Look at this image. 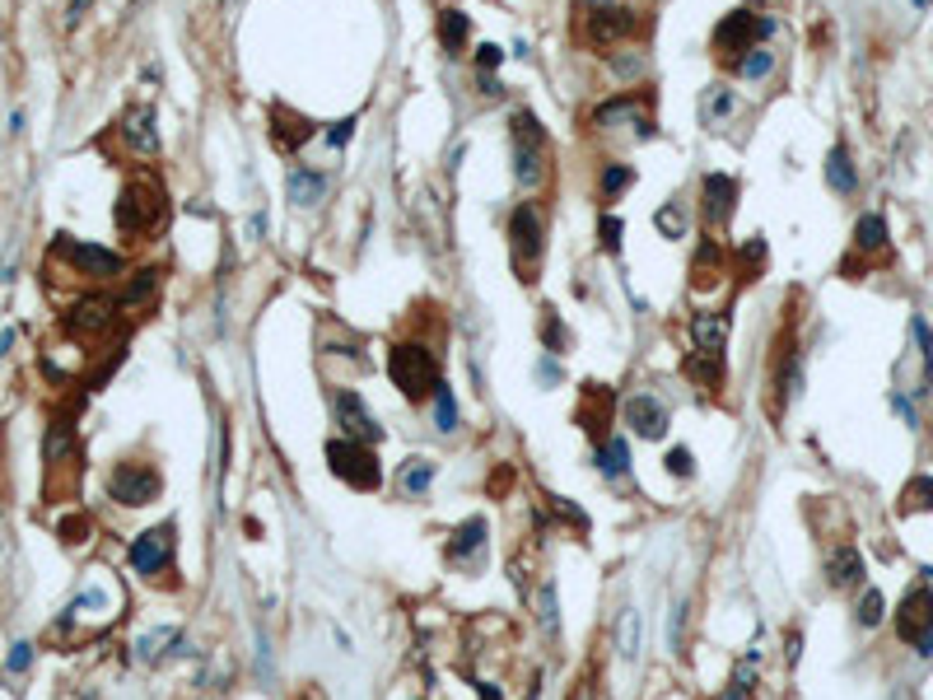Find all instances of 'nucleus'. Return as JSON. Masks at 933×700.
Masks as SVG:
<instances>
[{
	"mask_svg": "<svg viewBox=\"0 0 933 700\" xmlns=\"http://www.w3.org/2000/svg\"><path fill=\"white\" fill-rule=\"evenodd\" d=\"M621 121H630V127H635V140H654V121H649L645 98H639V94H621V98L603 103V108L593 112L597 131H612V127H621Z\"/></svg>",
	"mask_w": 933,
	"mask_h": 700,
	"instance_id": "13",
	"label": "nucleus"
},
{
	"mask_svg": "<svg viewBox=\"0 0 933 700\" xmlns=\"http://www.w3.org/2000/svg\"><path fill=\"white\" fill-rule=\"evenodd\" d=\"M89 10V0H71V10H66V24H79V14Z\"/></svg>",
	"mask_w": 933,
	"mask_h": 700,
	"instance_id": "55",
	"label": "nucleus"
},
{
	"mask_svg": "<svg viewBox=\"0 0 933 700\" xmlns=\"http://www.w3.org/2000/svg\"><path fill=\"white\" fill-rule=\"evenodd\" d=\"M542 234H546V224H542V211L537 205H518V211L509 215V253H513V271L532 280L537 271V262H542Z\"/></svg>",
	"mask_w": 933,
	"mask_h": 700,
	"instance_id": "4",
	"label": "nucleus"
},
{
	"mask_svg": "<svg viewBox=\"0 0 933 700\" xmlns=\"http://www.w3.org/2000/svg\"><path fill=\"white\" fill-rule=\"evenodd\" d=\"M61 538H66L71 546L89 542V519H66V523H61Z\"/></svg>",
	"mask_w": 933,
	"mask_h": 700,
	"instance_id": "51",
	"label": "nucleus"
},
{
	"mask_svg": "<svg viewBox=\"0 0 933 700\" xmlns=\"http://www.w3.org/2000/svg\"><path fill=\"white\" fill-rule=\"evenodd\" d=\"M285 192H289V201H295V205H318L327 196V178L313 173V169H295V173H289V182H285Z\"/></svg>",
	"mask_w": 933,
	"mask_h": 700,
	"instance_id": "25",
	"label": "nucleus"
},
{
	"mask_svg": "<svg viewBox=\"0 0 933 700\" xmlns=\"http://www.w3.org/2000/svg\"><path fill=\"white\" fill-rule=\"evenodd\" d=\"M765 33H775V19H765V14H752V10H733V14H723L719 19V29H714V56H723L729 66H737V61L761 47V38Z\"/></svg>",
	"mask_w": 933,
	"mask_h": 700,
	"instance_id": "3",
	"label": "nucleus"
},
{
	"mask_svg": "<svg viewBox=\"0 0 933 700\" xmlns=\"http://www.w3.org/2000/svg\"><path fill=\"white\" fill-rule=\"evenodd\" d=\"M626 425L639 439H662L668 435V406L654 393H635V397H626Z\"/></svg>",
	"mask_w": 933,
	"mask_h": 700,
	"instance_id": "16",
	"label": "nucleus"
},
{
	"mask_svg": "<svg viewBox=\"0 0 933 700\" xmlns=\"http://www.w3.org/2000/svg\"><path fill=\"white\" fill-rule=\"evenodd\" d=\"M29 668H33V645L19 640V645L10 649V658H5V677H24Z\"/></svg>",
	"mask_w": 933,
	"mask_h": 700,
	"instance_id": "47",
	"label": "nucleus"
},
{
	"mask_svg": "<svg viewBox=\"0 0 933 700\" xmlns=\"http://www.w3.org/2000/svg\"><path fill=\"white\" fill-rule=\"evenodd\" d=\"M500 61H504V52L495 47V43H486V47H476V71H500Z\"/></svg>",
	"mask_w": 933,
	"mask_h": 700,
	"instance_id": "53",
	"label": "nucleus"
},
{
	"mask_svg": "<svg viewBox=\"0 0 933 700\" xmlns=\"http://www.w3.org/2000/svg\"><path fill=\"white\" fill-rule=\"evenodd\" d=\"M467 33H471V19L462 10H439V43L448 56H458L467 47Z\"/></svg>",
	"mask_w": 933,
	"mask_h": 700,
	"instance_id": "26",
	"label": "nucleus"
},
{
	"mask_svg": "<svg viewBox=\"0 0 933 700\" xmlns=\"http://www.w3.org/2000/svg\"><path fill=\"white\" fill-rule=\"evenodd\" d=\"M882 612H887L882 593H878V588H868L863 598H859V607H854V621H859V626H878V621H882Z\"/></svg>",
	"mask_w": 933,
	"mask_h": 700,
	"instance_id": "42",
	"label": "nucleus"
},
{
	"mask_svg": "<svg viewBox=\"0 0 933 700\" xmlns=\"http://www.w3.org/2000/svg\"><path fill=\"white\" fill-rule=\"evenodd\" d=\"M537 616H542V630L555 635L560 630V607H555V584H542V598H537Z\"/></svg>",
	"mask_w": 933,
	"mask_h": 700,
	"instance_id": "43",
	"label": "nucleus"
},
{
	"mask_svg": "<svg viewBox=\"0 0 933 700\" xmlns=\"http://www.w3.org/2000/svg\"><path fill=\"white\" fill-rule=\"evenodd\" d=\"M542 341H546V350L551 355H560L570 341H565V327H560V318H555V308H546V318H542Z\"/></svg>",
	"mask_w": 933,
	"mask_h": 700,
	"instance_id": "46",
	"label": "nucleus"
},
{
	"mask_svg": "<svg viewBox=\"0 0 933 700\" xmlns=\"http://www.w3.org/2000/svg\"><path fill=\"white\" fill-rule=\"evenodd\" d=\"M597 467H603V477H626V467H630V448L621 444V439H607L603 448H597Z\"/></svg>",
	"mask_w": 933,
	"mask_h": 700,
	"instance_id": "35",
	"label": "nucleus"
},
{
	"mask_svg": "<svg viewBox=\"0 0 933 700\" xmlns=\"http://www.w3.org/2000/svg\"><path fill=\"white\" fill-rule=\"evenodd\" d=\"M635 182V173L626 169V163H607L603 169V178H597V192H603V201H616L621 192H626Z\"/></svg>",
	"mask_w": 933,
	"mask_h": 700,
	"instance_id": "37",
	"label": "nucleus"
},
{
	"mask_svg": "<svg viewBox=\"0 0 933 700\" xmlns=\"http://www.w3.org/2000/svg\"><path fill=\"white\" fill-rule=\"evenodd\" d=\"M481 94H500V79H495L490 71H481Z\"/></svg>",
	"mask_w": 933,
	"mask_h": 700,
	"instance_id": "57",
	"label": "nucleus"
},
{
	"mask_svg": "<svg viewBox=\"0 0 933 700\" xmlns=\"http://www.w3.org/2000/svg\"><path fill=\"white\" fill-rule=\"evenodd\" d=\"M752 668H756V658H752V654H746V658H742V663H737V672H733V682H729V696H723V700H746V696H752Z\"/></svg>",
	"mask_w": 933,
	"mask_h": 700,
	"instance_id": "45",
	"label": "nucleus"
},
{
	"mask_svg": "<svg viewBox=\"0 0 933 700\" xmlns=\"http://www.w3.org/2000/svg\"><path fill=\"white\" fill-rule=\"evenodd\" d=\"M131 565H136V574H145V579H159V570L173 565V523L140 532L131 542Z\"/></svg>",
	"mask_w": 933,
	"mask_h": 700,
	"instance_id": "11",
	"label": "nucleus"
},
{
	"mask_svg": "<svg viewBox=\"0 0 933 700\" xmlns=\"http://www.w3.org/2000/svg\"><path fill=\"white\" fill-rule=\"evenodd\" d=\"M542 121L532 112H513V178L518 188H537L542 182Z\"/></svg>",
	"mask_w": 933,
	"mask_h": 700,
	"instance_id": "6",
	"label": "nucleus"
},
{
	"mask_svg": "<svg viewBox=\"0 0 933 700\" xmlns=\"http://www.w3.org/2000/svg\"><path fill=\"white\" fill-rule=\"evenodd\" d=\"M681 626H687V603H677L672 607V621H668V645L681 654Z\"/></svg>",
	"mask_w": 933,
	"mask_h": 700,
	"instance_id": "52",
	"label": "nucleus"
},
{
	"mask_svg": "<svg viewBox=\"0 0 933 700\" xmlns=\"http://www.w3.org/2000/svg\"><path fill=\"white\" fill-rule=\"evenodd\" d=\"M733 211H737V182L729 173H704V182H700L704 224H710V229H723V224L733 220Z\"/></svg>",
	"mask_w": 933,
	"mask_h": 700,
	"instance_id": "12",
	"label": "nucleus"
},
{
	"mask_svg": "<svg viewBox=\"0 0 933 700\" xmlns=\"http://www.w3.org/2000/svg\"><path fill=\"white\" fill-rule=\"evenodd\" d=\"M616 640H621V658H626V663H635L639 649H645V645H639V612H635V607L621 612V621H616Z\"/></svg>",
	"mask_w": 933,
	"mask_h": 700,
	"instance_id": "32",
	"label": "nucleus"
},
{
	"mask_svg": "<svg viewBox=\"0 0 933 700\" xmlns=\"http://www.w3.org/2000/svg\"><path fill=\"white\" fill-rule=\"evenodd\" d=\"M607 61H612V71H616L621 79L645 75V52H607Z\"/></svg>",
	"mask_w": 933,
	"mask_h": 700,
	"instance_id": "44",
	"label": "nucleus"
},
{
	"mask_svg": "<svg viewBox=\"0 0 933 700\" xmlns=\"http://www.w3.org/2000/svg\"><path fill=\"white\" fill-rule=\"evenodd\" d=\"M896 635L910 645V649H920V654H933V593L920 584V588H910L905 598H901V612H896Z\"/></svg>",
	"mask_w": 933,
	"mask_h": 700,
	"instance_id": "7",
	"label": "nucleus"
},
{
	"mask_svg": "<svg viewBox=\"0 0 933 700\" xmlns=\"http://www.w3.org/2000/svg\"><path fill=\"white\" fill-rule=\"evenodd\" d=\"M434 471H439V467H434V458H411V462L402 467V477H397V481H402V496H411V500L425 496L429 481H434Z\"/></svg>",
	"mask_w": 933,
	"mask_h": 700,
	"instance_id": "31",
	"label": "nucleus"
},
{
	"mask_svg": "<svg viewBox=\"0 0 933 700\" xmlns=\"http://www.w3.org/2000/svg\"><path fill=\"white\" fill-rule=\"evenodd\" d=\"M771 71H775V52L771 47H752V52L737 61V75L742 79H765Z\"/></svg>",
	"mask_w": 933,
	"mask_h": 700,
	"instance_id": "38",
	"label": "nucleus"
},
{
	"mask_svg": "<svg viewBox=\"0 0 933 700\" xmlns=\"http://www.w3.org/2000/svg\"><path fill=\"white\" fill-rule=\"evenodd\" d=\"M163 215H169V205H163V188L150 178H136L121 188L117 205H112V220H117V229L127 234V238H145V234H154Z\"/></svg>",
	"mask_w": 933,
	"mask_h": 700,
	"instance_id": "1",
	"label": "nucleus"
},
{
	"mask_svg": "<svg viewBox=\"0 0 933 700\" xmlns=\"http://www.w3.org/2000/svg\"><path fill=\"white\" fill-rule=\"evenodd\" d=\"M71 444H75V429H71V421H52V429H47V444H43L47 462H66Z\"/></svg>",
	"mask_w": 933,
	"mask_h": 700,
	"instance_id": "36",
	"label": "nucleus"
},
{
	"mask_svg": "<svg viewBox=\"0 0 933 700\" xmlns=\"http://www.w3.org/2000/svg\"><path fill=\"white\" fill-rule=\"evenodd\" d=\"M481 546H486V519H467L458 532H453V561L471 565Z\"/></svg>",
	"mask_w": 933,
	"mask_h": 700,
	"instance_id": "27",
	"label": "nucleus"
},
{
	"mask_svg": "<svg viewBox=\"0 0 933 700\" xmlns=\"http://www.w3.org/2000/svg\"><path fill=\"white\" fill-rule=\"evenodd\" d=\"M630 33H639V14L635 10L597 5L588 14V38H593L597 47H612V43H621V38H630Z\"/></svg>",
	"mask_w": 933,
	"mask_h": 700,
	"instance_id": "17",
	"label": "nucleus"
},
{
	"mask_svg": "<svg viewBox=\"0 0 933 700\" xmlns=\"http://www.w3.org/2000/svg\"><path fill=\"white\" fill-rule=\"evenodd\" d=\"M607 416H612V388L588 383V402H584V411H579V421H584V429H593V435H603Z\"/></svg>",
	"mask_w": 933,
	"mask_h": 700,
	"instance_id": "28",
	"label": "nucleus"
},
{
	"mask_svg": "<svg viewBox=\"0 0 933 700\" xmlns=\"http://www.w3.org/2000/svg\"><path fill=\"white\" fill-rule=\"evenodd\" d=\"M910 5H915V10H924V5H929V0H910Z\"/></svg>",
	"mask_w": 933,
	"mask_h": 700,
	"instance_id": "58",
	"label": "nucleus"
},
{
	"mask_svg": "<svg viewBox=\"0 0 933 700\" xmlns=\"http://www.w3.org/2000/svg\"><path fill=\"white\" fill-rule=\"evenodd\" d=\"M826 182H831V192L849 196L859 188V173H854V159H849V146H836L826 154Z\"/></svg>",
	"mask_w": 933,
	"mask_h": 700,
	"instance_id": "24",
	"label": "nucleus"
},
{
	"mask_svg": "<svg viewBox=\"0 0 933 700\" xmlns=\"http://www.w3.org/2000/svg\"><path fill=\"white\" fill-rule=\"evenodd\" d=\"M56 257H66L75 271H85L94 280H108L121 271V257L108 253V248H98V243H75L71 234H56Z\"/></svg>",
	"mask_w": 933,
	"mask_h": 700,
	"instance_id": "10",
	"label": "nucleus"
},
{
	"mask_svg": "<svg viewBox=\"0 0 933 700\" xmlns=\"http://www.w3.org/2000/svg\"><path fill=\"white\" fill-rule=\"evenodd\" d=\"M163 645H182V630H173V626H163V630H150V635H140V645H136V649H140V658H145V663H159V658L169 654Z\"/></svg>",
	"mask_w": 933,
	"mask_h": 700,
	"instance_id": "34",
	"label": "nucleus"
},
{
	"mask_svg": "<svg viewBox=\"0 0 933 700\" xmlns=\"http://www.w3.org/2000/svg\"><path fill=\"white\" fill-rule=\"evenodd\" d=\"M112 299H103V295H85V299H75L66 313H61V327L75 337V341H94V337H103L112 327Z\"/></svg>",
	"mask_w": 933,
	"mask_h": 700,
	"instance_id": "9",
	"label": "nucleus"
},
{
	"mask_svg": "<svg viewBox=\"0 0 933 700\" xmlns=\"http://www.w3.org/2000/svg\"><path fill=\"white\" fill-rule=\"evenodd\" d=\"M387 374L392 383L402 388V393L411 402H421V397H434L444 388V374H439V360L429 355L425 346L416 341H402V346H392V355H387Z\"/></svg>",
	"mask_w": 933,
	"mask_h": 700,
	"instance_id": "2",
	"label": "nucleus"
},
{
	"mask_svg": "<svg viewBox=\"0 0 933 700\" xmlns=\"http://www.w3.org/2000/svg\"><path fill=\"white\" fill-rule=\"evenodd\" d=\"M729 271V253H723L719 238H700V248L691 257V290H714Z\"/></svg>",
	"mask_w": 933,
	"mask_h": 700,
	"instance_id": "19",
	"label": "nucleus"
},
{
	"mask_svg": "<svg viewBox=\"0 0 933 700\" xmlns=\"http://www.w3.org/2000/svg\"><path fill=\"white\" fill-rule=\"evenodd\" d=\"M337 421L346 429V439H355V444H379L383 439V425L369 416V406L355 388H341L337 393Z\"/></svg>",
	"mask_w": 933,
	"mask_h": 700,
	"instance_id": "14",
	"label": "nucleus"
},
{
	"mask_svg": "<svg viewBox=\"0 0 933 700\" xmlns=\"http://www.w3.org/2000/svg\"><path fill=\"white\" fill-rule=\"evenodd\" d=\"M350 136H355V117L331 121V127H327V146H331V150H341V146H350Z\"/></svg>",
	"mask_w": 933,
	"mask_h": 700,
	"instance_id": "50",
	"label": "nucleus"
},
{
	"mask_svg": "<svg viewBox=\"0 0 933 700\" xmlns=\"http://www.w3.org/2000/svg\"><path fill=\"white\" fill-rule=\"evenodd\" d=\"M593 5H612V0H593Z\"/></svg>",
	"mask_w": 933,
	"mask_h": 700,
	"instance_id": "59",
	"label": "nucleus"
},
{
	"mask_svg": "<svg viewBox=\"0 0 933 700\" xmlns=\"http://www.w3.org/2000/svg\"><path fill=\"white\" fill-rule=\"evenodd\" d=\"M434 421H439L444 435H453V429H458V402H453V388H448V383L439 388V393H434Z\"/></svg>",
	"mask_w": 933,
	"mask_h": 700,
	"instance_id": "40",
	"label": "nucleus"
},
{
	"mask_svg": "<svg viewBox=\"0 0 933 700\" xmlns=\"http://www.w3.org/2000/svg\"><path fill=\"white\" fill-rule=\"evenodd\" d=\"M597 243H603V253H621V220L616 215H603V224H597Z\"/></svg>",
	"mask_w": 933,
	"mask_h": 700,
	"instance_id": "48",
	"label": "nucleus"
},
{
	"mask_svg": "<svg viewBox=\"0 0 933 700\" xmlns=\"http://www.w3.org/2000/svg\"><path fill=\"white\" fill-rule=\"evenodd\" d=\"M854 257H868V262H887V257H891L887 220H882L878 211L859 215V224H854Z\"/></svg>",
	"mask_w": 933,
	"mask_h": 700,
	"instance_id": "20",
	"label": "nucleus"
},
{
	"mask_svg": "<svg viewBox=\"0 0 933 700\" xmlns=\"http://www.w3.org/2000/svg\"><path fill=\"white\" fill-rule=\"evenodd\" d=\"M761 262H765V238L756 234V238H746V243H742V262H737V276H742V280H752V276L761 271Z\"/></svg>",
	"mask_w": 933,
	"mask_h": 700,
	"instance_id": "41",
	"label": "nucleus"
},
{
	"mask_svg": "<svg viewBox=\"0 0 933 700\" xmlns=\"http://www.w3.org/2000/svg\"><path fill=\"white\" fill-rule=\"evenodd\" d=\"M266 121H271V146L285 150V154H295L299 146H308L313 131H318L313 121H308L304 112H295L289 103H271V108H266Z\"/></svg>",
	"mask_w": 933,
	"mask_h": 700,
	"instance_id": "15",
	"label": "nucleus"
},
{
	"mask_svg": "<svg viewBox=\"0 0 933 700\" xmlns=\"http://www.w3.org/2000/svg\"><path fill=\"white\" fill-rule=\"evenodd\" d=\"M654 224H658L662 238H681V234H687V211H681V201H668V205H662V211L654 215Z\"/></svg>",
	"mask_w": 933,
	"mask_h": 700,
	"instance_id": "39",
	"label": "nucleus"
},
{
	"mask_svg": "<svg viewBox=\"0 0 933 700\" xmlns=\"http://www.w3.org/2000/svg\"><path fill=\"white\" fill-rule=\"evenodd\" d=\"M668 471H672V477H696L691 448H672V453H668Z\"/></svg>",
	"mask_w": 933,
	"mask_h": 700,
	"instance_id": "49",
	"label": "nucleus"
},
{
	"mask_svg": "<svg viewBox=\"0 0 933 700\" xmlns=\"http://www.w3.org/2000/svg\"><path fill=\"white\" fill-rule=\"evenodd\" d=\"M108 496H112L117 504H131V509L150 504V500L159 496V471L145 467V462H117V467L108 471Z\"/></svg>",
	"mask_w": 933,
	"mask_h": 700,
	"instance_id": "8",
	"label": "nucleus"
},
{
	"mask_svg": "<svg viewBox=\"0 0 933 700\" xmlns=\"http://www.w3.org/2000/svg\"><path fill=\"white\" fill-rule=\"evenodd\" d=\"M733 108H737V98H733V89L729 85H710L700 94V127H710V131H719L723 121L733 117Z\"/></svg>",
	"mask_w": 933,
	"mask_h": 700,
	"instance_id": "23",
	"label": "nucleus"
},
{
	"mask_svg": "<svg viewBox=\"0 0 933 700\" xmlns=\"http://www.w3.org/2000/svg\"><path fill=\"white\" fill-rule=\"evenodd\" d=\"M691 341H696V350H704V355H723V346H729V318L723 313H696L691 318Z\"/></svg>",
	"mask_w": 933,
	"mask_h": 700,
	"instance_id": "21",
	"label": "nucleus"
},
{
	"mask_svg": "<svg viewBox=\"0 0 933 700\" xmlns=\"http://www.w3.org/2000/svg\"><path fill=\"white\" fill-rule=\"evenodd\" d=\"M327 462H331V471H337L346 486H355V490H373L383 481V467H379V458H373V444L331 439L327 444Z\"/></svg>",
	"mask_w": 933,
	"mask_h": 700,
	"instance_id": "5",
	"label": "nucleus"
},
{
	"mask_svg": "<svg viewBox=\"0 0 933 700\" xmlns=\"http://www.w3.org/2000/svg\"><path fill=\"white\" fill-rule=\"evenodd\" d=\"M159 276H163L159 266H140V271L127 280V290H121V299H117V304H121V308H140L145 299H150V295L159 290Z\"/></svg>",
	"mask_w": 933,
	"mask_h": 700,
	"instance_id": "29",
	"label": "nucleus"
},
{
	"mask_svg": "<svg viewBox=\"0 0 933 700\" xmlns=\"http://www.w3.org/2000/svg\"><path fill=\"white\" fill-rule=\"evenodd\" d=\"M687 369V379H696L704 393H710V388H719L723 383V355H704V350H696V355L681 364Z\"/></svg>",
	"mask_w": 933,
	"mask_h": 700,
	"instance_id": "30",
	"label": "nucleus"
},
{
	"mask_svg": "<svg viewBox=\"0 0 933 700\" xmlns=\"http://www.w3.org/2000/svg\"><path fill=\"white\" fill-rule=\"evenodd\" d=\"M933 513V477H915L901 490V513Z\"/></svg>",
	"mask_w": 933,
	"mask_h": 700,
	"instance_id": "33",
	"label": "nucleus"
},
{
	"mask_svg": "<svg viewBox=\"0 0 933 700\" xmlns=\"http://www.w3.org/2000/svg\"><path fill=\"white\" fill-rule=\"evenodd\" d=\"M891 406H896V411H901V416H905V425H920V416H915V406H910V402H905L901 393H896V397H891Z\"/></svg>",
	"mask_w": 933,
	"mask_h": 700,
	"instance_id": "54",
	"label": "nucleus"
},
{
	"mask_svg": "<svg viewBox=\"0 0 933 700\" xmlns=\"http://www.w3.org/2000/svg\"><path fill=\"white\" fill-rule=\"evenodd\" d=\"M798 645H803V635L789 630V640H784V649H789V663H798Z\"/></svg>",
	"mask_w": 933,
	"mask_h": 700,
	"instance_id": "56",
	"label": "nucleus"
},
{
	"mask_svg": "<svg viewBox=\"0 0 933 700\" xmlns=\"http://www.w3.org/2000/svg\"><path fill=\"white\" fill-rule=\"evenodd\" d=\"M121 136H127V146L136 154H159V131H154V108L150 103H136V108L121 112Z\"/></svg>",
	"mask_w": 933,
	"mask_h": 700,
	"instance_id": "18",
	"label": "nucleus"
},
{
	"mask_svg": "<svg viewBox=\"0 0 933 700\" xmlns=\"http://www.w3.org/2000/svg\"><path fill=\"white\" fill-rule=\"evenodd\" d=\"M826 584H831V588H854V584H863V555L854 546H836L831 561H826Z\"/></svg>",
	"mask_w": 933,
	"mask_h": 700,
	"instance_id": "22",
	"label": "nucleus"
}]
</instances>
